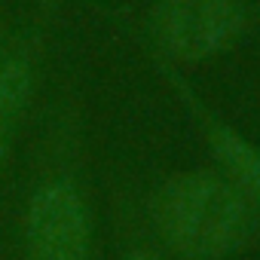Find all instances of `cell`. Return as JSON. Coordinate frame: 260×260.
I'll list each match as a JSON object with an SVG mask.
<instances>
[{"label": "cell", "mask_w": 260, "mask_h": 260, "mask_svg": "<svg viewBox=\"0 0 260 260\" xmlns=\"http://www.w3.org/2000/svg\"><path fill=\"white\" fill-rule=\"evenodd\" d=\"M156 226L181 257L220 260L251 239L254 217L242 190L230 181L208 172H187L159 190Z\"/></svg>", "instance_id": "cell-1"}, {"label": "cell", "mask_w": 260, "mask_h": 260, "mask_svg": "<svg viewBox=\"0 0 260 260\" xmlns=\"http://www.w3.org/2000/svg\"><path fill=\"white\" fill-rule=\"evenodd\" d=\"M153 22L159 43L175 58L199 61L226 49L242 34L248 13L242 0H159Z\"/></svg>", "instance_id": "cell-2"}, {"label": "cell", "mask_w": 260, "mask_h": 260, "mask_svg": "<svg viewBox=\"0 0 260 260\" xmlns=\"http://www.w3.org/2000/svg\"><path fill=\"white\" fill-rule=\"evenodd\" d=\"M89 211L71 184H46L28 208L31 260H89Z\"/></svg>", "instance_id": "cell-3"}, {"label": "cell", "mask_w": 260, "mask_h": 260, "mask_svg": "<svg viewBox=\"0 0 260 260\" xmlns=\"http://www.w3.org/2000/svg\"><path fill=\"white\" fill-rule=\"evenodd\" d=\"M211 150L230 169L239 187L251 193L254 199H260V150H254L245 138H239L236 132H230L223 125L211 128Z\"/></svg>", "instance_id": "cell-4"}, {"label": "cell", "mask_w": 260, "mask_h": 260, "mask_svg": "<svg viewBox=\"0 0 260 260\" xmlns=\"http://www.w3.org/2000/svg\"><path fill=\"white\" fill-rule=\"evenodd\" d=\"M31 95V68L22 58H13L0 71V159L10 150L13 132Z\"/></svg>", "instance_id": "cell-5"}, {"label": "cell", "mask_w": 260, "mask_h": 260, "mask_svg": "<svg viewBox=\"0 0 260 260\" xmlns=\"http://www.w3.org/2000/svg\"><path fill=\"white\" fill-rule=\"evenodd\" d=\"M128 260H156V257H153V254H144V251H135Z\"/></svg>", "instance_id": "cell-6"}]
</instances>
